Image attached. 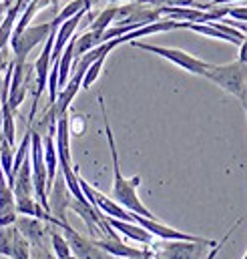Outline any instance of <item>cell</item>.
Wrapping results in <instances>:
<instances>
[{"instance_id":"1","label":"cell","mask_w":247,"mask_h":259,"mask_svg":"<svg viewBox=\"0 0 247 259\" xmlns=\"http://www.w3.org/2000/svg\"><path fill=\"white\" fill-rule=\"evenodd\" d=\"M99 107H101V113H103V123H105V135H107V143H109V151H111V161H113V199L125 207L127 211L135 213V215H141V217H147V219H157L147 207L145 203L139 199L137 195V187L141 185V177L135 175L131 179H127L121 171V161H119V151H117V143H115V135L111 129V121H109V115H107V107H105V99L103 95H99Z\"/></svg>"},{"instance_id":"2","label":"cell","mask_w":247,"mask_h":259,"mask_svg":"<svg viewBox=\"0 0 247 259\" xmlns=\"http://www.w3.org/2000/svg\"><path fill=\"white\" fill-rule=\"evenodd\" d=\"M207 80L215 82L225 93L237 97L241 105L247 101V65L241 61H233L227 65H211L205 74Z\"/></svg>"},{"instance_id":"3","label":"cell","mask_w":247,"mask_h":259,"mask_svg":"<svg viewBox=\"0 0 247 259\" xmlns=\"http://www.w3.org/2000/svg\"><path fill=\"white\" fill-rule=\"evenodd\" d=\"M217 241L197 243V241H163L155 239L149 245L151 255L157 259H203Z\"/></svg>"},{"instance_id":"4","label":"cell","mask_w":247,"mask_h":259,"mask_svg":"<svg viewBox=\"0 0 247 259\" xmlns=\"http://www.w3.org/2000/svg\"><path fill=\"white\" fill-rule=\"evenodd\" d=\"M131 45H133L135 49H141V51L153 53V55H157V57H161V59H165V61H169V63L177 65L179 68H183V70L191 72V74H197V76H205V74H207V70L211 68L209 63H205V61H201V59H197V57L189 55V53L181 51V49H173V47H159V45H149V42H141V40H133Z\"/></svg>"},{"instance_id":"5","label":"cell","mask_w":247,"mask_h":259,"mask_svg":"<svg viewBox=\"0 0 247 259\" xmlns=\"http://www.w3.org/2000/svg\"><path fill=\"white\" fill-rule=\"evenodd\" d=\"M51 30H53V24L43 22V24H30L20 34H14L10 38V49L14 55L12 61L14 63H26V57L30 55V51L36 49L40 42H47Z\"/></svg>"},{"instance_id":"6","label":"cell","mask_w":247,"mask_h":259,"mask_svg":"<svg viewBox=\"0 0 247 259\" xmlns=\"http://www.w3.org/2000/svg\"><path fill=\"white\" fill-rule=\"evenodd\" d=\"M135 223L141 225L147 233H151L155 239H163V241H197V243H207L211 239L199 237V235H191V233H183L179 229H173L165 223H161L159 219H147L141 215H135Z\"/></svg>"},{"instance_id":"7","label":"cell","mask_w":247,"mask_h":259,"mask_svg":"<svg viewBox=\"0 0 247 259\" xmlns=\"http://www.w3.org/2000/svg\"><path fill=\"white\" fill-rule=\"evenodd\" d=\"M0 255L8 259H30V243L20 235L16 225L0 227Z\"/></svg>"},{"instance_id":"8","label":"cell","mask_w":247,"mask_h":259,"mask_svg":"<svg viewBox=\"0 0 247 259\" xmlns=\"http://www.w3.org/2000/svg\"><path fill=\"white\" fill-rule=\"evenodd\" d=\"M62 231H64V237H66V241H68V245H70V253H72V257H76V259H113L109 253H105L101 247H97V243H95L93 239H87V237H83L80 233H76V231L70 227V223H66V225L62 227Z\"/></svg>"},{"instance_id":"9","label":"cell","mask_w":247,"mask_h":259,"mask_svg":"<svg viewBox=\"0 0 247 259\" xmlns=\"http://www.w3.org/2000/svg\"><path fill=\"white\" fill-rule=\"evenodd\" d=\"M70 199H72V195H70L66 183H64L62 173H57L55 183H53V187H51V191H49V211H51V215H53L57 221H61L62 225L68 223V221H66V211H68Z\"/></svg>"},{"instance_id":"10","label":"cell","mask_w":247,"mask_h":259,"mask_svg":"<svg viewBox=\"0 0 247 259\" xmlns=\"http://www.w3.org/2000/svg\"><path fill=\"white\" fill-rule=\"evenodd\" d=\"M28 74H30V68L26 63L12 61V76H10V87H8V107L12 109V113L18 111V107L22 105V101L26 97Z\"/></svg>"},{"instance_id":"11","label":"cell","mask_w":247,"mask_h":259,"mask_svg":"<svg viewBox=\"0 0 247 259\" xmlns=\"http://www.w3.org/2000/svg\"><path fill=\"white\" fill-rule=\"evenodd\" d=\"M16 229L20 231V235L32 245H47V241L51 239L49 237V229L51 225L36 219V217H26V215H18L16 219Z\"/></svg>"},{"instance_id":"12","label":"cell","mask_w":247,"mask_h":259,"mask_svg":"<svg viewBox=\"0 0 247 259\" xmlns=\"http://www.w3.org/2000/svg\"><path fill=\"white\" fill-rule=\"evenodd\" d=\"M97 247H101L105 253H109L111 257H119V259H145L147 257V249H137L133 245H127L123 243V239H111V237H105V239H97L95 241Z\"/></svg>"},{"instance_id":"13","label":"cell","mask_w":247,"mask_h":259,"mask_svg":"<svg viewBox=\"0 0 247 259\" xmlns=\"http://www.w3.org/2000/svg\"><path fill=\"white\" fill-rule=\"evenodd\" d=\"M107 219V223L119 233V235H123L127 239H133V241H137V243H141V245H151L153 241H155V237L151 235V233H147L141 225H137V223H131V221H119V219H111V217H105Z\"/></svg>"},{"instance_id":"14","label":"cell","mask_w":247,"mask_h":259,"mask_svg":"<svg viewBox=\"0 0 247 259\" xmlns=\"http://www.w3.org/2000/svg\"><path fill=\"white\" fill-rule=\"evenodd\" d=\"M117 10H119V4H111V6H107L105 10H101V12L97 14V18L91 20L89 30L103 34L107 28L113 26V22H115V18H117Z\"/></svg>"},{"instance_id":"15","label":"cell","mask_w":247,"mask_h":259,"mask_svg":"<svg viewBox=\"0 0 247 259\" xmlns=\"http://www.w3.org/2000/svg\"><path fill=\"white\" fill-rule=\"evenodd\" d=\"M4 215H18L16 213V203H14V193L0 169V217Z\"/></svg>"},{"instance_id":"16","label":"cell","mask_w":247,"mask_h":259,"mask_svg":"<svg viewBox=\"0 0 247 259\" xmlns=\"http://www.w3.org/2000/svg\"><path fill=\"white\" fill-rule=\"evenodd\" d=\"M49 237H51V249H53L55 257L66 259V257H70V255H72V253H70V245H68L66 237L55 229V225H51V229H49Z\"/></svg>"},{"instance_id":"17","label":"cell","mask_w":247,"mask_h":259,"mask_svg":"<svg viewBox=\"0 0 247 259\" xmlns=\"http://www.w3.org/2000/svg\"><path fill=\"white\" fill-rule=\"evenodd\" d=\"M83 10H87V8H85V4H83V0H70V2L62 8L61 12L55 16V20H51L53 28H59L62 22L70 20L72 16H76V14H78V12H83Z\"/></svg>"},{"instance_id":"18","label":"cell","mask_w":247,"mask_h":259,"mask_svg":"<svg viewBox=\"0 0 247 259\" xmlns=\"http://www.w3.org/2000/svg\"><path fill=\"white\" fill-rule=\"evenodd\" d=\"M105 61H107V57H99L93 65L87 68V72H85V76H83V87H80V89H91V87L95 84V80L101 76V70H103V66H105Z\"/></svg>"},{"instance_id":"19","label":"cell","mask_w":247,"mask_h":259,"mask_svg":"<svg viewBox=\"0 0 247 259\" xmlns=\"http://www.w3.org/2000/svg\"><path fill=\"white\" fill-rule=\"evenodd\" d=\"M141 4L147 6H155V8H165V6H193L195 8V0H137Z\"/></svg>"},{"instance_id":"20","label":"cell","mask_w":247,"mask_h":259,"mask_svg":"<svg viewBox=\"0 0 247 259\" xmlns=\"http://www.w3.org/2000/svg\"><path fill=\"white\" fill-rule=\"evenodd\" d=\"M241 221H243V219L239 217V219H237V221H235V223L231 225V229H229V231H227V233L223 235V239H219V241H217V245H215V247H211V251H209V253H207V255H205V257H203V259H215V257H217V253H219V251H221V249L225 247V243L229 241V237H231V233H233V231H235V229H237V227L241 225Z\"/></svg>"},{"instance_id":"21","label":"cell","mask_w":247,"mask_h":259,"mask_svg":"<svg viewBox=\"0 0 247 259\" xmlns=\"http://www.w3.org/2000/svg\"><path fill=\"white\" fill-rule=\"evenodd\" d=\"M85 129H87V121H85L83 115H72V117H68V131H70V135L80 137V135L85 133Z\"/></svg>"},{"instance_id":"22","label":"cell","mask_w":247,"mask_h":259,"mask_svg":"<svg viewBox=\"0 0 247 259\" xmlns=\"http://www.w3.org/2000/svg\"><path fill=\"white\" fill-rule=\"evenodd\" d=\"M30 259H57L49 245H32L30 247Z\"/></svg>"},{"instance_id":"23","label":"cell","mask_w":247,"mask_h":259,"mask_svg":"<svg viewBox=\"0 0 247 259\" xmlns=\"http://www.w3.org/2000/svg\"><path fill=\"white\" fill-rule=\"evenodd\" d=\"M227 16L233 20H239V22H247V4L245 6H231L227 10Z\"/></svg>"},{"instance_id":"24","label":"cell","mask_w":247,"mask_h":259,"mask_svg":"<svg viewBox=\"0 0 247 259\" xmlns=\"http://www.w3.org/2000/svg\"><path fill=\"white\" fill-rule=\"evenodd\" d=\"M10 63H12V59H10L8 51H6V49L0 51V82H2V76H4V72H6V68H8Z\"/></svg>"},{"instance_id":"25","label":"cell","mask_w":247,"mask_h":259,"mask_svg":"<svg viewBox=\"0 0 247 259\" xmlns=\"http://www.w3.org/2000/svg\"><path fill=\"white\" fill-rule=\"evenodd\" d=\"M237 61H241V63L247 65V30H245V38H243V42H241V47H239V59H237Z\"/></svg>"},{"instance_id":"26","label":"cell","mask_w":247,"mask_h":259,"mask_svg":"<svg viewBox=\"0 0 247 259\" xmlns=\"http://www.w3.org/2000/svg\"><path fill=\"white\" fill-rule=\"evenodd\" d=\"M83 4H85V8H87V14H91V10H93V2H91V0H83Z\"/></svg>"},{"instance_id":"27","label":"cell","mask_w":247,"mask_h":259,"mask_svg":"<svg viewBox=\"0 0 247 259\" xmlns=\"http://www.w3.org/2000/svg\"><path fill=\"white\" fill-rule=\"evenodd\" d=\"M2 2H4V4H6V6H8V8H10V6H12V4H14V2H16V0H2Z\"/></svg>"},{"instance_id":"28","label":"cell","mask_w":247,"mask_h":259,"mask_svg":"<svg viewBox=\"0 0 247 259\" xmlns=\"http://www.w3.org/2000/svg\"><path fill=\"white\" fill-rule=\"evenodd\" d=\"M105 2H109V4H119V2H125V0H105ZM135 2V0H133Z\"/></svg>"},{"instance_id":"29","label":"cell","mask_w":247,"mask_h":259,"mask_svg":"<svg viewBox=\"0 0 247 259\" xmlns=\"http://www.w3.org/2000/svg\"><path fill=\"white\" fill-rule=\"evenodd\" d=\"M145 259H157V257H153V255H151V251L147 249V257H145Z\"/></svg>"},{"instance_id":"30","label":"cell","mask_w":247,"mask_h":259,"mask_svg":"<svg viewBox=\"0 0 247 259\" xmlns=\"http://www.w3.org/2000/svg\"><path fill=\"white\" fill-rule=\"evenodd\" d=\"M59 2H61V0H51V4H53V6H59Z\"/></svg>"},{"instance_id":"31","label":"cell","mask_w":247,"mask_h":259,"mask_svg":"<svg viewBox=\"0 0 247 259\" xmlns=\"http://www.w3.org/2000/svg\"><path fill=\"white\" fill-rule=\"evenodd\" d=\"M91 2H93V6H95V4H97V2H99V0H91Z\"/></svg>"},{"instance_id":"32","label":"cell","mask_w":247,"mask_h":259,"mask_svg":"<svg viewBox=\"0 0 247 259\" xmlns=\"http://www.w3.org/2000/svg\"><path fill=\"white\" fill-rule=\"evenodd\" d=\"M0 2H2V0H0Z\"/></svg>"}]
</instances>
